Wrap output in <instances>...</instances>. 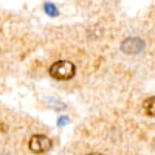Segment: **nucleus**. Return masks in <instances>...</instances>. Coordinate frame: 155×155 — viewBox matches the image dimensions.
Instances as JSON below:
<instances>
[{"mask_svg": "<svg viewBox=\"0 0 155 155\" xmlns=\"http://www.w3.org/2000/svg\"><path fill=\"white\" fill-rule=\"evenodd\" d=\"M88 155H102V153H98V152H92V153H88Z\"/></svg>", "mask_w": 155, "mask_h": 155, "instance_id": "0eeeda50", "label": "nucleus"}, {"mask_svg": "<svg viewBox=\"0 0 155 155\" xmlns=\"http://www.w3.org/2000/svg\"><path fill=\"white\" fill-rule=\"evenodd\" d=\"M144 48V42L141 41L140 37H127L126 41H123L121 44V50L127 54H135L140 53L141 50Z\"/></svg>", "mask_w": 155, "mask_h": 155, "instance_id": "7ed1b4c3", "label": "nucleus"}, {"mask_svg": "<svg viewBox=\"0 0 155 155\" xmlns=\"http://www.w3.org/2000/svg\"><path fill=\"white\" fill-rule=\"evenodd\" d=\"M51 146H53V143H51V140L47 135H33L28 141V149L34 153L48 152Z\"/></svg>", "mask_w": 155, "mask_h": 155, "instance_id": "f03ea898", "label": "nucleus"}, {"mask_svg": "<svg viewBox=\"0 0 155 155\" xmlns=\"http://www.w3.org/2000/svg\"><path fill=\"white\" fill-rule=\"evenodd\" d=\"M64 123H67V118H61L59 120V126H64Z\"/></svg>", "mask_w": 155, "mask_h": 155, "instance_id": "423d86ee", "label": "nucleus"}, {"mask_svg": "<svg viewBox=\"0 0 155 155\" xmlns=\"http://www.w3.org/2000/svg\"><path fill=\"white\" fill-rule=\"evenodd\" d=\"M44 8H45V11L48 12V14H51V16H58V9H56V6H54V5H51V3H45V5H44Z\"/></svg>", "mask_w": 155, "mask_h": 155, "instance_id": "39448f33", "label": "nucleus"}, {"mask_svg": "<svg viewBox=\"0 0 155 155\" xmlns=\"http://www.w3.org/2000/svg\"><path fill=\"white\" fill-rule=\"evenodd\" d=\"M74 73H76V67L70 61H58L50 67V74L53 76L54 79L67 81V79H71L74 76Z\"/></svg>", "mask_w": 155, "mask_h": 155, "instance_id": "f257e3e1", "label": "nucleus"}, {"mask_svg": "<svg viewBox=\"0 0 155 155\" xmlns=\"http://www.w3.org/2000/svg\"><path fill=\"white\" fill-rule=\"evenodd\" d=\"M143 109H144L146 115L155 116V96H152V98H149L143 102Z\"/></svg>", "mask_w": 155, "mask_h": 155, "instance_id": "20e7f679", "label": "nucleus"}]
</instances>
